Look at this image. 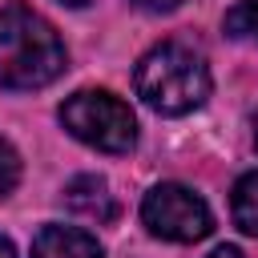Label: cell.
Here are the masks:
<instances>
[{
  "instance_id": "7a4b0ae2",
  "label": "cell",
  "mask_w": 258,
  "mask_h": 258,
  "mask_svg": "<svg viewBox=\"0 0 258 258\" xmlns=\"http://www.w3.org/2000/svg\"><path fill=\"white\" fill-rule=\"evenodd\" d=\"M210 85L214 81H210L206 56L185 40L153 44L133 69L137 97L161 117H185V113L202 109L210 97Z\"/></svg>"
},
{
  "instance_id": "9c48e42d",
  "label": "cell",
  "mask_w": 258,
  "mask_h": 258,
  "mask_svg": "<svg viewBox=\"0 0 258 258\" xmlns=\"http://www.w3.org/2000/svg\"><path fill=\"white\" fill-rule=\"evenodd\" d=\"M226 28H230L234 36L250 32V36L258 40V0H246V4H238V8L226 16Z\"/></svg>"
},
{
  "instance_id": "8992f818",
  "label": "cell",
  "mask_w": 258,
  "mask_h": 258,
  "mask_svg": "<svg viewBox=\"0 0 258 258\" xmlns=\"http://www.w3.org/2000/svg\"><path fill=\"white\" fill-rule=\"evenodd\" d=\"M64 202L73 214L89 218V222H113L117 218V202L109 194V181L97 177V173H85V177H73L69 189H64Z\"/></svg>"
},
{
  "instance_id": "7c38bea8",
  "label": "cell",
  "mask_w": 258,
  "mask_h": 258,
  "mask_svg": "<svg viewBox=\"0 0 258 258\" xmlns=\"http://www.w3.org/2000/svg\"><path fill=\"white\" fill-rule=\"evenodd\" d=\"M0 258H16V250H12V242L0 234Z\"/></svg>"
},
{
  "instance_id": "277c9868",
  "label": "cell",
  "mask_w": 258,
  "mask_h": 258,
  "mask_svg": "<svg viewBox=\"0 0 258 258\" xmlns=\"http://www.w3.org/2000/svg\"><path fill=\"white\" fill-rule=\"evenodd\" d=\"M141 222L161 242H202L214 230V214L202 194L181 181H161L141 198Z\"/></svg>"
},
{
  "instance_id": "30bf717a",
  "label": "cell",
  "mask_w": 258,
  "mask_h": 258,
  "mask_svg": "<svg viewBox=\"0 0 258 258\" xmlns=\"http://www.w3.org/2000/svg\"><path fill=\"white\" fill-rule=\"evenodd\" d=\"M133 4H141L145 12H173L181 0H133Z\"/></svg>"
},
{
  "instance_id": "ba28073f",
  "label": "cell",
  "mask_w": 258,
  "mask_h": 258,
  "mask_svg": "<svg viewBox=\"0 0 258 258\" xmlns=\"http://www.w3.org/2000/svg\"><path fill=\"white\" fill-rule=\"evenodd\" d=\"M16 181H20V153L12 149V141L0 137V202L16 189Z\"/></svg>"
},
{
  "instance_id": "5bb4252c",
  "label": "cell",
  "mask_w": 258,
  "mask_h": 258,
  "mask_svg": "<svg viewBox=\"0 0 258 258\" xmlns=\"http://www.w3.org/2000/svg\"><path fill=\"white\" fill-rule=\"evenodd\" d=\"M254 145H258V117H254Z\"/></svg>"
},
{
  "instance_id": "4fadbf2b",
  "label": "cell",
  "mask_w": 258,
  "mask_h": 258,
  "mask_svg": "<svg viewBox=\"0 0 258 258\" xmlns=\"http://www.w3.org/2000/svg\"><path fill=\"white\" fill-rule=\"evenodd\" d=\"M60 4H73V8H81V4H89V0H60Z\"/></svg>"
},
{
  "instance_id": "8fae6325",
  "label": "cell",
  "mask_w": 258,
  "mask_h": 258,
  "mask_svg": "<svg viewBox=\"0 0 258 258\" xmlns=\"http://www.w3.org/2000/svg\"><path fill=\"white\" fill-rule=\"evenodd\" d=\"M210 258H242V250H238V246H218Z\"/></svg>"
},
{
  "instance_id": "6da1fadb",
  "label": "cell",
  "mask_w": 258,
  "mask_h": 258,
  "mask_svg": "<svg viewBox=\"0 0 258 258\" xmlns=\"http://www.w3.org/2000/svg\"><path fill=\"white\" fill-rule=\"evenodd\" d=\"M69 64L56 28L28 4L12 0L0 8V89L32 93L52 85Z\"/></svg>"
},
{
  "instance_id": "3957f363",
  "label": "cell",
  "mask_w": 258,
  "mask_h": 258,
  "mask_svg": "<svg viewBox=\"0 0 258 258\" xmlns=\"http://www.w3.org/2000/svg\"><path fill=\"white\" fill-rule=\"evenodd\" d=\"M60 125L77 141H85L101 153H129L133 141H137L133 109L109 89H77L73 97H64Z\"/></svg>"
},
{
  "instance_id": "52a82bcc",
  "label": "cell",
  "mask_w": 258,
  "mask_h": 258,
  "mask_svg": "<svg viewBox=\"0 0 258 258\" xmlns=\"http://www.w3.org/2000/svg\"><path fill=\"white\" fill-rule=\"evenodd\" d=\"M230 214H234V226L250 238H258V169L242 173L234 181V194H230Z\"/></svg>"
},
{
  "instance_id": "5b68a950",
  "label": "cell",
  "mask_w": 258,
  "mask_h": 258,
  "mask_svg": "<svg viewBox=\"0 0 258 258\" xmlns=\"http://www.w3.org/2000/svg\"><path fill=\"white\" fill-rule=\"evenodd\" d=\"M32 258H105L101 242L81 226H44L32 238Z\"/></svg>"
}]
</instances>
